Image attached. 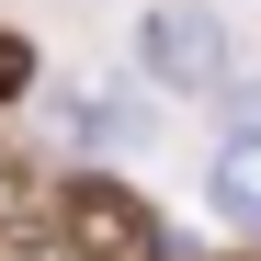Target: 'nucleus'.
<instances>
[{
  "label": "nucleus",
  "instance_id": "obj_1",
  "mask_svg": "<svg viewBox=\"0 0 261 261\" xmlns=\"http://www.w3.org/2000/svg\"><path fill=\"white\" fill-rule=\"evenodd\" d=\"M227 23L193 12V0H159V12L137 23V68L159 80V91H227Z\"/></svg>",
  "mask_w": 261,
  "mask_h": 261
},
{
  "label": "nucleus",
  "instance_id": "obj_2",
  "mask_svg": "<svg viewBox=\"0 0 261 261\" xmlns=\"http://www.w3.org/2000/svg\"><path fill=\"white\" fill-rule=\"evenodd\" d=\"M57 227H68V250H159L148 204H137V193H114V182H68Z\"/></svg>",
  "mask_w": 261,
  "mask_h": 261
},
{
  "label": "nucleus",
  "instance_id": "obj_3",
  "mask_svg": "<svg viewBox=\"0 0 261 261\" xmlns=\"http://www.w3.org/2000/svg\"><path fill=\"white\" fill-rule=\"evenodd\" d=\"M204 193H216V216H227L239 239H261V125H239V137L204 159Z\"/></svg>",
  "mask_w": 261,
  "mask_h": 261
},
{
  "label": "nucleus",
  "instance_id": "obj_4",
  "mask_svg": "<svg viewBox=\"0 0 261 261\" xmlns=\"http://www.w3.org/2000/svg\"><path fill=\"white\" fill-rule=\"evenodd\" d=\"M23 80H34V46H23V34H0V102H23Z\"/></svg>",
  "mask_w": 261,
  "mask_h": 261
}]
</instances>
